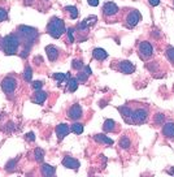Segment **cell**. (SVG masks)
Masks as SVG:
<instances>
[{
    "label": "cell",
    "mask_w": 174,
    "mask_h": 177,
    "mask_svg": "<svg viewBox=\"0 0 174 177\" xmlns=\"http://www.w3.org/2000/svg\"><path fill=\"white\" fill-rule=\"evenodd\" d=\"M72 67H73L74 69H78V70H79V69L83 67V64H82V61H81V60H77V59H74V60H73V64H72Z\"/></svg>",
    "instance_id": "obj_31"
},
{
    "label": "cell",
    "mask_w": 174,
    "mask_h": 177,
    "mask_svg": "<svg viewBox=\"0 0 174 177\" xmlns=\"http://www.w3.org/2000/svg\"><path fill=\"white\" fill-rule=\"evenodd\" d=\"M87 78H89V76H87V74H84V73H79V76H78V81H79V79H81V81H86Z\"/></svg>",
    "instance_id": "obj_37"
},
{
    "label": "cell",
    "mask_w": 174,
    "mask_h": 177,
    "mask_svg": "<svg viewBox=\"0 0 174 177\" xmlns=\"http://www.w3.org/2000/svg\"><path fill=\"white\" fill-rule=\"evenodd\" d=\"M46 54L49 59V61H57L60 57V50L55 46H47L46 47Z\"/></svg>",
    "instance_id": "obj_14"
},
{
    "label": "cell",
    "mask_w": 174,
    "mask_h": 177,
    "mask_svg": "<svg viewBox=\"0 0 174 177\" xmlns=\"http://www.w3.org/2000/svg\"><path fill=\"white\" fill-rule=\"evenodd\" d=\"M26 139L30 141V142H33V141H35V134H34L33 131L28 133V134H26Z\"/></svg>",
    "instance_id": "obj_35"
},
{
    "label": "cell",
    "mask_w": 174,
    "mask_h": 177,
    "mask_svg": "<svg viewBox=\"0 0 174 177\" xmlns=\"http://www.w3.org/2000/svg\"><path fill=\"white\" fill-rule=\"evenodd\" d=\"M17 86H18V81H17L16 77H12V76L5 77L2 81V88H3V91L5 94H8V95L14 93Z\"/></svg>",
    "instance_id": "obj_7"
},
{
    "label": "cell",
    "mask_w": 174,
    "mask_h": 177,
    "mask_svg": "<svg viewBox=\"0 0 174 177\" xmlns=\"http://www.w3.org/2000/svg\"><path fill=\"white\" fill-rule=\"evenodd\" d=\"M21 39L18 34H9L3 38L2 40V48L5 55H16L20 52Z\"/></svg>",
    "instance_id": "obj_1"
},
{
    "label": "cell",
    "mask_w": 174,
    "mask_h": 177,
    "mask_svg": "<svg viewBox=\"0 0 174 177\" xmlns=\"http://www.w3.org/2000/svg\"><path fill=\"white\" fill-rule=\"evenodd\" d=\"M65 12L69 13V17H70L72 20H75L78 16H79V12H78L77 7H73V5H68L65 7Z\"/></svg>",
    "instance_id": "obj_23"
},
{
    "label": "cell",
    "mask_w": 174,
    "mask_h": 177,
    "mask_svg": "<svg viewBox=\"0 0 174 177\" xmlns=\"http://www.w3.org/2000/svg\"><path fill=\"white\" fill-rule=\"evenodd\" d=\"M121 115H122V117L125 120V122L127 124H133V120H131V113H133V110L129 107V105H122V107L118 108Z\"/></svg>",
    "instance_id": "obj_15"
},
{
    "label": "cell",
    "mask_w": 174,
    "mask_h": 177,
    "mask_svg": "<svg viewBox=\"0 0 174 177\" xmlns=\"http://www.w3.org/2000/svg\"><path fill=\"white\" fill-rule=\"evenodd\" d=\"M31 77H33V69L29 65H26L25 67V70H23V78H25V81H31Z\"/></svg>",
    "instance_id": "obj_27"
},
{
    "label": "cell",
    "mask_w": 174,
    "mask_h": 177,
    "mask_svg": "<svg viewBox=\"0 0 174 177\" xmlns=\"http://www.w3.org/2000/svg\"><path fill=\"white\" fill-rule=\"evenodd\" d=\"M47 31L48 34L51 35L52 38H60L61 35L65 33V25H64V21L61 19H57V17H54L51 19V21L48 22L47 25Z\"/></svg>",
    "instance_id": "obj_3"
},
{
    "label": "cell",
    "mask_w": 174,
    "mask_h": 177,
    "mask_svg": "<svg viewBox=\"0 0 174 177\" xmlns=\"http://www.w3.org/2000/svg\"><path fill=\"white\" fill-rule=\"evenodd\" d=\"M46 99H47V93L46 91H42V90H37L35 93H34L33 98H31V100L34 103H37V104H42Z\"/></svg>",
    "instance_id": "obj_16"
},
{
    "label": "cell",
    "mask_w": 174,
    "mask_h": 177,
    "mask_svg": "<svg viewBox=\"0 0 174 177\" xmlns=\"http://www.w3.org/2000/svg\"><path fill=\"white\" fill-rule=\"evenodd\" d=\"M138 54L143 60H148L152 55H153V47L150 42L143 40L139 43V47H138Z\"/></svg>",
    "instance_id": "obj_8"
},
{
    "label": "cell",
    "mask_w": 174,
    "mask_h": 177,
    "mask_svg": "<svg viewBox=\"0 0 174 177\" xmlns=\"http://www.w3.org/2000/svg\"><path fill=\"white\" fill-rule=\"evenodd\" d=\"M68 116L69 119L72 120H79L83 116V112H82V107L79 104H73L70 108L68 111Z\"/></svg>",
    "instance_id": "obj_10"
},
{
    "label": "cell",
    "mask_w": 174,
    "mask_h": 177,
    "mask_svg": "<svg viewBox=\"0 0 174 177\" xmlns=\"http://www.w3.org/2000/svg\"><path fill=\"white\" fill-rule=\"evenodd\" d=\"M74 29L73 28H69L68 29V31H66V35H68V39H69V42H75V38H74Z\"/></svg>",
    "instance_id": "obj_30"
},
{
    "label": "cell",
    "mask_w": 174,
    "mask_h": 177,
    "mask_svg": "<svg viewBox=\"0 0 174 177\" xmlns=\"http://www.w3.org/2000/svg\"><path fill=\"white\" fill-rule=\"evenodd\" d=\"M130 146H131V139H130L129 134H124L120 139V147L124 150H127Z\"/></svg>",
    "instance_id": "obj_22"
},
{
    "label": "cell",
    "mask_w": 174,
    "mask_h": 177,
    "mask_svg": "<svg viewBox=\"0 0 174 177\" xmlns=\"http://www.w3.org/2000/svg\"><path fill=\"white\" fill-rule=\"evenodd\" d=\"M120 13V8L112 2H107L103 5V14L104 19L107 20V22H115V20L117 19V16Z\"/></svg>",
    "instance_id": "obj_4"
},
{
    "label": "cell",
    "mask_w": 174,
    "mask_h": 177,
    "mask_svg": "<svg viewBox=\"0 0 174 177\" xmlns=\"http://www.w3.org/2000/svg\"><path fill=\"white\" fill-rule=\"evenodd\" d=\"M166 172H168L169 174H174V168H170V169H168Z\"/></svg>",
    "instance_id": "obj_40"
},
{
    "label": "cell",
    "mask_w": 174,
    "mask_h": 177,
    "mask_svg": "<svg viewBox=\"0 0 174 177\" xmlns=\"http://www.w3.org/2000/svg\"><path fill=\"white\" fill-rule=\"evenodd\" d=\"M148 116H150L148 108L138 107V108L133 110V113H131L133 124H143V122H146L147 120H148Z\"/></svg>",
    "instance_id": "obj_5"
},
{
    "label": "cell",
    "mask_w": 174,
    "mask_h": 177,
    "mask_svg": "<svg viewBox=\"0 0 174 177\" xmlns=\"http://www.w3.org/2000/svg\"><path fill=\"white\" fill-rule=\"evenodd\" d=\"M34 158H35L37 162H42L43 158H44V150L35 148V150H34Z\"/></svg>",
    "instance_id": "obj_26"
},
{
    "label": "cell",
    "mask_w": 174,
    "mask_h": 177,
    "mask_svg": "<svg viewBox=\"0 0 174 177\" xmlns=\"http://www.w3.org/2000/svg\"><path fill=\"white\" fill-rule=\"evenodd\" d=\"M68 90L69 91H72V93H74L77 88H78V78H70L68 81Z\"/></svg>",
    "instance_id": "obj_24"
},
{
    "label": "cell",
    "mask_w": 174,
    "mask_h": 177,
    "mask_svg": "<svg viewBox=\"0 0 174 177\" xmlns=\"http://www.w3.org/2000/svg\"><path fill=\"white\" fill-rule=\"evenodd\" d=\"M117 69L124 74H131V73L135 72V65L131 63V61L125 60V61H120L118 65H117Z\"/></svg>",
    "instance_id": "obj_9"
},
{
    "label": "cell",
    "mask_w": 174,
    "mask_h": 177,
    "mask_svg": "<svg viewBox=\"0 0 174 177\" xmlns=\"http://www.w3.org/2000/svg\"><path fill=\"white\" fill-rule=\"evenodd\" d=\"M87 2H89V4L91 7H98L99 5V0H87Z\"/></svg>",
    "instance_id": "obj_36"
},
{
    "label": "cell",
    "mask_w": 174,
    "mask_h": 177,
    "mask_svg": "<svg viewBox=\"0 0 174 177\" xmlns=\"http://www.w3.org/2000/svg\"><path fill=\"white\" fill-rule=\"evenodd\" d=\"M92 56H94L95 60L103 61V60H105L108 57V54H107V51L103 50V48H95L94 52H92Z\"/></svg>",
    "instance_id": "obj_18"
},
{
    "label": "cell",
    "mask_w": 174,
    "mask_h": 177,
    "mask_svg": "<svg viewBox=\"0 0 174 177\" xmlns=\"http://www.w3.org/2000/svg\"><path fill=\"white\" fill-rule=\"evenodd\" d=\"M94 139L98 143H105V145H113V143H115L112 138L104 136V134H96V136H94Z\"/></svg>",
    "instance_id": "obj_21"
},
{
    "label": "cell",
    "mask_w": 174,
    "mask_h": 177,
    "mask_svg": "<svg viewBox=\"0 0 174 177\" xmlns=\"http://www.w3.org/2000/svg\"><path fill=\"white\" fill-rule=\"evenodd\" d=\"M63 165L65 168H69V169H74L77 171L78 168H79V162L77 160L74 158H70V156H65L63 159Z\"/></svg>",
    "instance_id": "obj_13"
},
{
    "label": "cell",
    "mask_w": 174,
    "mask_h": 177,
    "mask_svg": "<svg viewBox=\"0 0 174 177\" xmlns=\"http://www.w3.org/2000/svg\"><path fill=\"white\" fill-rule=\"evenodd\" d=\"M42 85H43V83H42L40 81H34V82L31 83L33 88H34L35 91H37V90H40V88H42Z\"/></svg>",
    "instance_id": "obj_34"
},
{
    "label": "cell",
    "mask_w": 174,
    "mask_h": 177,
    "mask_svg": "<svg viewBox=\"0 0 174 177\" xmlns=\"http://www.w3.org/2000/svg\"><path fill=\"white\" fill-rule=\"evenodd\" d=\"M84 74H87V76H91V68L90 67H84V72H83Z\"/></svg>",
    "instance_id": "obj_38"
},
{
    "label": "cell",
    "mask_w": 174,
    "mask_h": 177,
    "mask_svg": "<svg viewBox=\"0 0 174 177\" xmlns=\"http://www.w3.org/2000/svg\"><path fill=\"white\" fill-rule=\"evenodd\" d=\"M69 131H70V126H69L68 124H65V122L59 124V125L56 126V136H57L59 141L64 139L69 134Z\"/></svg>",
    "instance_id": "obj_11"
},
{
    "label": "cell",
    "mask_w": 174,
    "mask_h": 177,
    "mask_svg": "<svg viewBox=\"0 0 174 177\" xmlns=\"http://www.w3.org/2000/svg\"><path fill=\"white\" fill-rule=\"evenodd\" d=\"M162 134L168 139H174V122L173 121H168V122L164 124Z\"/></svg>",
    "instance_id": "obj_12"
},
{
    "label": "cell",
    "mask_w": 174,
    "mask_h": 177,
    "mask_svg": "<svg viewBox=\"0 0 174 177\" xmlns=\"http://www.w3.org/2000/svg\"><path fill=\"white\" fill-rule=\"evenodd\" d=\"M7 17H8V11H7V8L0 7V22L5 21V20H7Z\"/></svg>",
    "instance_id": "obj_29"
},
{
    "label": "cell",
    "mask_w": 174,
    "mask_h": 177,
    "mask_svg": "<svg viewBox=\"0 0 174 177\" xmlns=\"http://www.w3.org/2000/svg\"><path fill=\"white\" fill-rule=\"evenodd\" d=\"M70 130L74 133V134H82L83 133V125L81 122H74V124H72Z\"/></svg>",
    "instance_id": "obj_25"
},
{
    "label": "cell",
    "mask_w": 174,
    "mask_h": 177,
    "mask_svg": "<svg viewBox=\"0 0 174 177\" xmlns=\"http://www.w3.org/2000/svg\"><path fill=\"white\" fill-rule=\"evenodd\" d=\"M164 119H165V116H164L162 113H156L155 115V119H153V122L156 124V125H160V124L164 122Z\"/></svg>",
    "instance_id": "obj_28"
},
{
    "label": "cell",
    "mask_w": 174,
    "mask_h": 177,
    "mask_svg": "<svg viewBox=\"0 0 174 177\" xmlns=\"http://www.w3.org/2000/svg\"><path fill=\"white\" fill-rule=\"evenodd\" d=\"M117 124L113 121V120H105V122H104V125H103V129L104 131H107V133H113V131H117Z\"/></svg>",
    "instance_id": "obj_19"
},
{
    "label": "cell",
    "mask_w": 174,
    "mask_h": 177,
    "mask_svg": "<svg viewBox=\"0 0 174 177\" xmlns=\"http://www.w3.org/2000/svg\"><path fill=\"white\" fill-rule=\"evenodd\" d=\"M17 34H18L21 42H23L25 46H30V47L38 39V35H39L37 29L30 28V26H23V25L17 29Z\"/></svg>",
    "instance_id": "obj_2"
},
{
    "label": "cell",
    "mask_w": 174,
    "mask_h": 177,
    "mask_svg": "<svg viewBox=\"0 0 174 177\" xmlns=\"http://www.w3.org/2000/svg\"><path fill=\"white\" fill-rule=\"evenodd\" d=\"M150 4H151L152 7H156V5L160 4V0H150Z\"/></svg>",
    "instance_id": "obj_39"
},
{
    "label": "cell",
    "mask_w": 174,
    "mask_h": 177,
    "mask_svg": "<svg viewBox=\"0 0 174 177\" xmlns=\"http://www.w3.org/2000/svg\"><path fill=\"white\" fill-rule=\"evenodd\" d=\"M16 163H17V159H16V160H14V159H13V160H11L9 163L7 164V171H13L16 168Z\"/></svg>",
    "instance_id": "obj_32"
},
{
    "label": "cell",
    "mask_w": 174,
    "mask_h": 177,
    "mask_svg": "<svg viewBox=\"0 0 174 177\" xmlns=\"http://www.w3.org/2000/svg\"><path fill=\"white\" fill-rule=\"evenodd\" d=\"M55 172H56L55 167H52V165H49V164H47V163L40 165V173H42V176H46V177L54 176Z\"/></svg>",
    "instance_id": "obj_17"
},
{
    "label": "cell",
    "mask_w": 174,
    "mask_h": 177,
    "mask_svg": "<svg viewBox=\"0 0 174 177\" xmlns=\"http://www.w3.org/2000/svg\"><path fill=\"white\" fill-rule=\"evenodd\" d=\"M52 77H54L55 81L59 82V85H61V83H64V82L68 83V81L70 79V74H69V73H66V74H65V73H55Z\"/></svg>",
    "instance_id": "obj_20"
},
{
    "label": "cell",
    "mask_w": 174,
    "mask_h": 177,
    "mask_svg": "<svg viewBox=\"0 0 174 177\" xmlns=\"http://www.w3.org/2000/svg\"><path fill=\"white\" fill-rule=\"evenodd\" d=\"M142 20V14L136 9H130L125 16V26L126 28H134Z\"/></svg>",
    "instance_id": "obj_6"
},
{
    "label": "cell",
    "mask_w": 174,
    "mask_h": 177,
    "mask_svg": "<svg viewBox=\"0 0 174 177\" xmlns=\"http://www.w3.org/2000/svg\"><path fill=\"white\" fill-rule=\"evenodd\" d=\"M166 55L171 61H174V47H169L166 50Z\"/></svg>",
    "instance_id": "obj_33"
}]
</instances>
